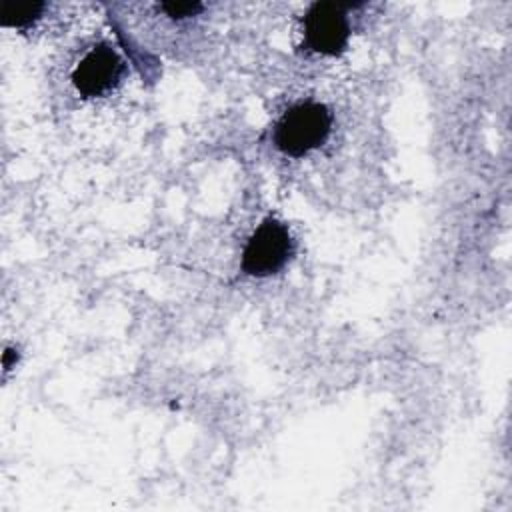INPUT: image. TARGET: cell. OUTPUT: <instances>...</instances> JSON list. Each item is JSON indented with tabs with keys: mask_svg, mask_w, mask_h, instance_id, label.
Wrapping results in <instances>:
<instances>
[{
	"mask_svg": "<svg viewBox=\"0 0 512 512\" xmlns=\"http://www.w3.org/2000/svg\"><path fill=\"white\" fill-rule=\"evenodd\" d=\"M332 130V114L324 104L302 102L286 110L274 128L276 148L292 158H300L320 148Z\"/></svg>",
	"mask_w": 512,
	"mask_h": 512,
	"instance_id": "1",
	"label": "cell"
},
{
	"mask_svg": "<svg viewBox=\"0 0 512 512\" xmlns=\"http://www.w3.org/2000/svg\"><path fill=\"white\" fill-rule=\"evenodd\" d=\"M294 256V238L288 226L276 218H264L248 236L242 250V270L254 278L280 272Z\"/></svg>",
	"mask_w": 512,
	"mask_h": 512,
	"instance_id": "2",
	"label": "cell"
},
{
	"mask_svg": "<svg viewBox=\"0 0 512 512\" xmlns=\"http://www.w3.org/2000/svg\"><path fill=\"white\" fill-rule=\"evenodd\" d=\"M126 74L124 60L106 42L92 46L74 66L70 80L84 98H100L116 90Z\"/></svg>",
	"mask_w": 512,
	"mask_h": 512,
	"instance_id": "3",
	"label": "cell"
},
{
	"mask_svg": "<svg viewBox=\"0 0 512 512\" xmlns=\"http://www.w3.org/2000/svg\"><path fill=\"white\" fill-rule=\"evenodd\" d=\"M350 40L346 6L338 2H316L304 16V46L320 56H338Z\"/></svg>",
	"mask_w": 512,
	"mask_h": 512,
	"instance_id": "4",
	"label": "cell"
},
{
	"mask_svg": "<svg viewBox=\"0 0 512 512\" xmlns=\"http://www.w3.org/2000/svg\"><path fill=\"white\" fill-rule=\"evenodd\" d=\"M46 10L44 2H32V4H0V24L16 30L30 28Z\"/></svg>",
	"mask_w": 512,
	"mask_h": 512,
	"instance_id": "5",
	"label": "cell"
},
{
	"mask_svg": "<svg viewBox=\"0 0 512 512\" xmlns=\"http://www.w3.org/2000/svg\"><path fill=\"white\" fill-rule=\"evenodd\" d=\"M202 4L198 2H164L160 4V10L166 12L170 18H190L196 16L198 12H202Z\"/></svg>",
	"mask_w": 512,
	"mask_h": 512,
	"instance_id": "6",
	"label": "cell"
}]
</instances>
